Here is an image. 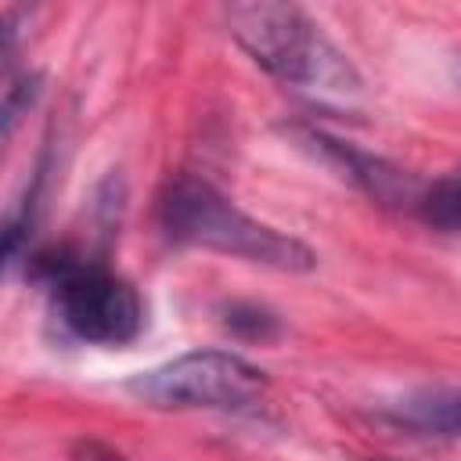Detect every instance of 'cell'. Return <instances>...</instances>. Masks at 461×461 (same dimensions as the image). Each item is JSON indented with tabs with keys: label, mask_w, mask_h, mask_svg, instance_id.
<instances>
[{
	"label": "cell",
	"mask_w": 461,
	"mask_h": 461,
	"mask_svg": "<svg viewBox=\"0 0 461 461\" xmlns=\"http://www.w3.org/2000/svg\"><path fill=\"white\" fill-rule=\"evenodd\" d=\"M227 25L245 54L285 86L306 90L324 104H349L360 97L364 83L357 68L303 7L281 0L230 4Z\"/></svg>",
	"instance_id": "obj_1"
},
{
	"label": "cell",
	"mask_w": 461,
	"mask_h": 461,
	"mask_svg": "<svg viewBox=\"0 0 461 461\" xmlns=\"http://www.w3.org/2000/svg\"><path fill=\"white\" fill-rule=\"evenodd\" d=\"M155 216H158V230L176 245L223 252V256L270 267V270H288V274L313 270L317 263L310 245L241 212L212 184L187 173H176L162 184L155 198Z\"/></svg>",
	"instance_id": "obj_2"
},
{
	"label": "cell",
	"mask_w": 461,
	"mask_h": 461,
	"mask_svg": "<svg viewBox=\"0 0 461 461\" xmlns=\"http://www.w3.org/2000/svg\"><path fill=\"white\" fill-rule=\"evenodd\" d=\"M32 274L47 285L54 321L94 346H126L144 331V299L101 259L58 249L32 259Z\"/></svg>",
	"instance_id": "obj_3"
},
{
	"label": "cell",
	"mask_w": 461,
	"mask_h": 461,
	"mask_svg": "<svg viewBox=\"0 0 461 461\" xmlns=\"http://www.w3.org/2000/svg\"><path fill=\"white\" fill-rule=\"evenodd\" d=\"M126 389L151 407H205V411H238L256 403L267 393V375L238 353L194 349L180 353L151 371H140Z\"/></svg>",
	"instance_id": "obj_4"
},
{
	"label": "cell",
	"mask_w": 461,
	"mask_h": 461,
	"mask_svg": "<svg viewBox=\"0 0 461 461\" xmlns=\"http://www.w3.org/2000/svg\"><path fill=\"white\" fill-rule=\"evenodd\" d=\"M292 133L306 151H313V158H321L342 180L360 187L371 202L389 205V209H414L418 205V194H421L425 184L414 173L400 169L396 162H389L382 155H371V151H360L349 140H339V137H331L324 130H313V126H295Z\"/></svg>",
	"instance_id": "obj_5"
},
{
	"label": "cell",
	"mask_w": 461,
	"mask_h": 461,
	"mask_svg": "<svg viewBox=\"0 0 461 461\" xmlns=\"http://www.w3.org/2000/svg\"><path fill=\"white\" fill-rule=\"evenodd\" d=\"M414 212L425 227L457 234L461 230V166H454L443 176H436L432 184H425Z\"/></svg>",
	"instance_id": "obj_6"
},
{
	"label": "cell",
	"mask_w": 461,
	"mask_h": 461,
	"mask_svg": "<svg viewBox=\"0 0 461 461\" xmlns=\"http://www.w3.org/2000/svg\"><path fill=\"white\" fill-rule=\"evenodd\" d=\"M223 328L238 339L267 342V339L277 335V317L267 306H256V303H230L223 310Z\"/></svg>",
	"instance_id": "obj_7"
},
{
	"label": "cell",
	"mask_w": 461,
	"mask_h": 461,
	"mask_svg": "<svg viewBox=\"0 0 461 461\" xmlns=\"http://www.w3.org/2000/svg\"><path fill=\"white\" fill-rule=\"evenodd\" d=\"M36 94H40V76L36 72H25V76L7 83V90H4V133L14 130L22 108H29L36 101Z\"/></svg>",
	"instance_id": "obj_8"
},
{
	"label": "cell",
	"mask_w": 461,
	"mask_h": 461,
	"mask_svg": "<svg viewBox=\"0 0 461 461\" xmlns=\"http://www.w3.org/2000/svg\"><path fill=\"white\" fill-rule=\"evenodd\" d=\"M418 418L436 429H461V389L429 396L425 403H418Z\"/></svg>",
	"instance_id": "obj_9"
},
{
	"label": "cell",
	"mask_w": 461,
	"mask_h": 461,
	"mask_svg": "<svg viewBox=\"0 0 461 461\" xmlns=\"http://www.w3.org/2000/svg\"><path fill=\"white\" fill-rule=\"evenodd\" d=\"M72 461H126L115 447L101 443V439H76L72 443Z\"/></svg>",
	"instance_id": "obj_10"
},
{
	"label": "cell",
	"mask_w": 461,
	"mask_h": 461,
	"mask_svg": "<svg viewBox=\"0 0 461 461\" xmlns=\"http://www.w3.org/2000/svg\"><path fill=\"white\" fill-rule=\"evenodd\" d=\"M454 83H457V90H461V58L454 61Z\"/></svg>",
	"instance_id": "obj_11"
}]
</instances>
